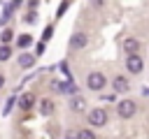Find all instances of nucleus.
I'll return each mask as SVG.
<instances>
[{
    "label": "nucleus",
    "instance_id": "f257e3e1",
    "mask_svg": "<svg viewBox=\"0 0 149 139\" xmlns=\"http://www.w3.org/2000/svg\"><path fill=\"white\" fill-rule=\"evenodd\" d=\"M86 86H88L91 90H102V88L107 86V79H105L102 72H91L88 79H86Z\"/></svg>",
    "mask_w": 149,
    "mask_h": 139
},
{
    "label": "nucleus",
    "instance_id": "f03ea898",
    "mask_svg": "<svg viewBox=\"0 0 149 139\" xmlns=\"http://www.w3.org/2000/svg\"><path fill=\"white\" fill-rule=\"evenodd\" d=\"M135 109H137V104H135L133 100H121V102L116 104V111H119L121 118H130V116L135 114Z\"/></svg>",
    "mask_w": 149,
    "mask_h": 139
},
{
    "label": "nucleus",
    "instance_id": "7ed1b4c3",
    "mask_svg": "<svg viewBox=\"0 0 149 139\" xmlns=\"http://www.w3.org/2000/svg\"><path fill=\"white\" fill-rule=\"evenodd\" d=\"M88 123H91L93 127H102V125L107 123V111H105V109H93V111H88Z\"/></svg>",
    "mask_w": 149,
    "mask_h": 139
},
{
    "label": "nucleus",
    "instance_id": "20e7f679",
    "mask_svg": "<svg viewBox=\"0 0 149 139\" xmlns=\"http://www.w3.org/2000/svg\"><path fill=\"white\" fill-rule=\"evenodd\" d=\"M142 67H144V63H142L140 56H128V58H126V70H128L130 74H140Z\"/></svg>",
    "mask_w": 149,
    "mask_h": 139
},
{
    "label": "nucleus",
    "instance_id": "39448f33",
    "mask_svg": "<svg viewBox=\"0 0 149 139\" xmlns=\"http://www.w3.org/2000/svg\"><path fill=\"white\" fill-rule=\"evenodd\" d=\"M86 44H88V37H86L84 32H74L72 39H70V49H74V51H77V49H84Z\"/></svg>",
    "mask_w": 149,
    "mask_h": 139
},
{
    "label": "nucleus",
    "instance_id": "423d86ee",
    "mask_svg": "<svg viewBox=\"0 0 149 139\" xmlns=\"http://www.w3.org/2000/svg\"><path fill=\"white\" fill-rule=\"evenodd\" d=\"M137 49H140V42H137L135 37L123 39V51H126L128 56H137Z\"/></svg>",
    "mask_w": 149,
    "mask_h": 139
},
{
    "label": "nucleus",
    "instance_id": "0eeeda50",
    "mask_svg": "<svg viewBox=\"0 0 149 139\" xmlns=\"http://www.w3.org/2000/svg\"><path fill=\"white\" fill-rule=\"evenodd\" d=\"M112 86H114V90H116V93H121V90H128V79H126V76H114Z\"/></svg>",
    "mask_w": 149,
    "mask_h": 139
},
{
    "label": "nucleus",
    "instance_id": "6e6552de",
    "mask_svg": "<svg viewBox=\"0 0 149 139\" xmlns=\"http://www.w3.org/2000/svg\"><path fill=\"white\" fill-rule=\"evenodd\" d=\"M40 111H42L44 116H51V114H54V102H51V100H42V102H40Z\"/></svg>",
    "mask_w": 149,
    "mask_h": 139
},
{
    "label": "nucleus",
    "instance_id": "1a4fd4ad",
    "mask_svg": "<svg viewBox=\"0 0 149 139\" xmlns=\"http://www.w3.org/2000/svg\"><path fill=\"white\" fill-rule=\"evenodd\" d=\"M33 63H35V56H30V53L19 56V65H21V67H33Z\"/></svg>",
    "mask_w": 149,
    "mask_h": 139
},
{
    "label": "nucleus",
    "instance_id": "9d476101",
    "mask_svg": "<svg viewBox=\"0 0 149 139\" xmlns=\"http://www.w3.org/2000/svg\"><path fill=\"white\" fill-rule=\"evenodd\" d=\"M33 104H35V97H33V95H30V93H28V95H23V97H21V104H19V107H21V109H26V111H28V109H30V107H33Z\"/></svg>",
    "mask_w": 149,
    "mask_h": 139
},
{
    "label": "nucleus",
    "instance_id": "9b49d317",
    "mask_svg": "<svg viewBox=\"0 0 149 139\" xmlns=\"http://www.w3.org/2000/svg\"><path fill=\"white\" fill-rule=\"evenodd\" d=\"M70 107H72V111H81V109L86 107V102H84L81 97H72V102H70Z\"/></svg>",
    "mask_w": 149,
    "mask_h": 139
},
{
    "label": "nucleus",
    "instance_id": "f8f14e48",
    "mask_svg": "<svg viewBox=\"0 0 149 139\" xmlns=\"http://www.w3.org/2000/svg\"><path fill=\"white\" fill-rule=\"evenodd\" d=\"M9 56H12V49L2 44V46H0V60H9Z\"/></svg>",
    "mask_w": 149,
    "mask_h": 139
},
{
    "label": "nucleus",
    "instance_id": "ddd939ff",
    "mask_svg": "<svg viewBox=\"0 0 149 139\" xmlns=\"http://www.w3.org/2000/svg\"><path fill=\"white\" fill-rule=\"evenodd\" d=\"M77 139H98L91 130H79V134H77Z\"/></svg>",
    "mask_w": 149,
    "mask_h": 139
},
{
    "label": "nucleus",
    "instance_id": "4468645a",
    "mask_svg": "<svg viewBox=\"0 0 149 139\" xmlns=\"http://www.w3.org/2000/svg\"><path fill=\"white\" fill-rule=\"evenodd\" d=\"M12 37H14V32L12 30H2V35H0V39H2V44L7 46V42H12Z\"/></svg>",
    "mask_w": 149,
    "mask_h": 139
},
{
    "label": "nucleus",
    "instance_id": "2eb2a0df",
    "mask_svg": "<svg viewBox=\"0 0 149 139\" xmlns=\"http://www.w3.org/2000/svg\"><path fill=\"white\" fill-rule=\"evenodd\" d=\"M30 42H33L30 35H21V37H19V46H21V49H23V46H30Z\"/></svg>",
    "mask_w": 149,
    "mask_h": 139
},
{
    "label": "nucleus",
    "instance_id": "dca6fc26",
    "mask_svg": "<svg viewBox=\"0 0 149 139\" xmlns=\"http://www.w3.org/2000/svg\"><path fill=\"white\" fill-rule=\"evenodd\" d=\"M65 9H68V2H61V5H58V12H56V16H63V14H65Z\"/></svg>",
    "mask_w": 149,
    "mask_h": 139
},
{
    "label": "nucleus",
    "instance_id": "f3484780",
    "mask_svg": "<svg viewBox=\"0 0 149 139\" xmlns=\"http://www.w3.org/2000/svg\"><path fill=\"white\" fill-rule=\"evenodd\" d=\"M77 134H79V130H68V132H65L68 139H77Z\"/></svg>",
    "mask_w": 149,
    "mask_h": 139
},
{
    "label": "nucleus",
    "instance_id": "a211bd4d",
    "mask_svg": "<svg viewBox=\"0 0 149 139\" xmlns=\"http://www.w3.org/2000/svg\"><path fill=\"white\" fill-rule=\"evenodd\" d=\"M49 37H51V28H47V30H44V35H42V39H44V42H47V39H49Z\"/></svg>",
    "mask_w": 149,
    "mask_h": 139
},
{
    "label": "nucleus",
    "instance_id": "6ab92c4d",
    "mask_svg": "<svg viewBox=\"0 0 149 139\" xmlns=\"http://www.w3.org/2000/svg\"><path fill=\"white\" fill-rule=\"evenodd\" d=\"M2 83H5V76H2V74H0V86H2Z\"/></svg>",
    "mask_w": 149,
    "mask_h": 139
}]
</instances>
